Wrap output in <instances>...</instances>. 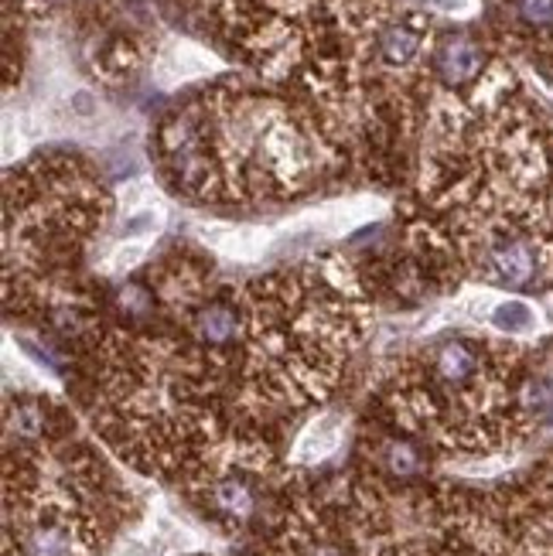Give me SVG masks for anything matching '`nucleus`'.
I'll return each mask as SVG.
<instances>
[{"label": "nucleus", "mask_w": 553, "mask_h": 556, "mask_svg": "<svg viewBox=\"0 0 553 556\" xmlns=\"http://www.w3.org/2000/svg\"><path fill=\"white\" fill-rule=\"evenodd\" d=\"M154 199H158V191L148 181H127L124 188H120V195H116L120 208H124L127 215L130 212H140V208H151Z\"/></svg>", "instance_id": "6e6552de"}, {"label": "nucleus", "mask_w": 553, "mask_h": 556, "mask_svg": "<svg viewBox=\"0 0 553 556\" xmlns=\"http://www.w3.org/2000/svg\"><path fill=\"white\" fill-rule=\"evenodd\" d=\"M151 253V243L148 239H124L106 260H103V270L106 274H130L134 267H140L143 260Z\"/></svg>", "instance_id": "423d86ee"}, {"label": "nucleus", "mask_w": 553, "mask_h": 556, "mask_svg": "<svg viewBox=\"0 0 553 556\" xmlns=\"http://www.w3.org/2000/svg\"><path fill=\"white\" fill-rule=\"evenodd\" d=\"M55 4H62V0H17V8L24 14H45L48 8H55Z\"/></svg>", "instance_id": "1a4fd4ad"}, {"label": "nucleus", "mask_w": 553, "mask_h": 556, "mask_svg": "<svg viewBox=\"0 0 553 556\" xmlns=\"http://www.w3.org/2000/svg\"><path fill=\"white\" fill-rule=\"evenodd\" d=\"M202 239L205 247L215 250L219 256L226 260H236V263H250L256 256H263V250H267L271 243V232L267 229H256V226H205L202 229Z\"/></svg>", "instance_id": "f03ea898"}, {"label": "nucleus", "mask_w": 553, "mask_h": 556, "mask_svg": "<svg viewBox=\"0 0 553 556\" xmlns=\"http://www.w3.org/2000/svg\"><path fill=\"white\" fill-rule=\"evenodd\" d=\"M209 495H212V509L219 513V516H226V519H232V522H247L256 513V492H253V485H250V481H243V478H236V475L215 481Z\"/></svg>", "instance_id": "7ed1b4c3"}, {"label": "nucleus", "mask_w": 553, "mask_h": 556, "mask_svg": "<svg viewBox=\"0 0 553 556\" xmlns=\"http://www.w3.org/2000/svg\"><path fill=\"white\" fill-rule=\"evenodd\" d=\"M154 151L178 191L223 202L301 195L339 164L318 116L243 83H223L167 113Z\"/></svg>", "instance_id": "f257e3e1"}, {"label": "nucleus", "mask_w": 553, "mask_h": 556, "mask_svg": "<svg viewBox=\"0 0 553 556\" xmlns=\"http://www.w3.org/2000/svg\"><path fill=\"white\" fill-rule=\"evenodd\" d=\"M339 441H342V420L339 417H318L301 433L294 454L301 457V462H322V457H328L335 447H339Z\"/></svg>", "instance_id": "20e7f679"}, {"label": "nucleus", "mask_w": 553, "mask_h": 556, "mask_svg": "<svg viewBox=\"0 0 553 556\" xmlns=\"http://www.w3.org/2000/svg\"><path fill=\"white\" fill-rule=\"evenodd\" d=\"M489 325L506 334H530L540 325V318L526 301H499L489 311Z\"/></svg>", "instance_id": "39448f33"}, {"label": "nucleus", "mask_w": 553, "mask_h": 556, "mask_svg": "<svg viewBox=\"0 0 553 556\" xmlns=\"http://www.w3.org/2000/svg\"><path fill=\"white\" fill-rule=\"evenodd\" d=\"M164 226V208L158 205H151V208H140V212H130L127 215V219H124V236L127 239H137V236H143V239H148V236H154L158 229Z\"/></svg>", "instance_id": "0eeeda50"}]
</instances>
